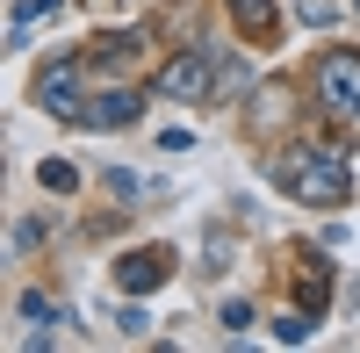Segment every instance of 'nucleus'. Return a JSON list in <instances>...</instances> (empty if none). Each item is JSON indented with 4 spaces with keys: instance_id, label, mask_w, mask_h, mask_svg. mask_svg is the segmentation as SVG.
I'll return each mask as SVG.
<instances>
[{
    "instance_id": "f257e3e1",
    "label": "nucleus",
    "mask_w": 360,
    "mask_h": 353,
    "mask_svg": "<svg viewBox=\"0 0 360 353\" xmlns=\"http://www.w3.org/2000/svg\"><path fill=\"white\" fill-rule=\"evenodd\" d=\"M266 173H274V188L295 195L303 210H339V202L353 195V173L339 152H324V144H288V152L266 159Z\"/></svg>"
},
{
    "instance_id": "f03ea898",
    "label": "nucleus",
    "mask_w": 360,
    "mask_h": 353,
    "mask_svg": "<svg viewBox=\"0 0 360 353\" xmlns=\"http://www.w3.org/2000/svg\"><path fill=\"white\" fill-rule=\"evenodd\" d=\"M152 94H166V101H217V58H209V51L166 58L159 79H152Z\"/></svg>"
},
{
    "instance_id": "7ed1b4c3",
    "label": "nucleus",
    "mask_w": 360,
    "mask_h": 353,
    "mask_svg": "<svg viewBox=\"0 0 360 353\" xmlns=\"http://www.w3.org/2000/svg\"><path fill=\"white\" fill-rule=\"evenodd\" d=\"M317 94L332 101L339 115H360V51H332L317 65Z\"/></svg>"
},
{
    "instance_id": "20e7f679",
    "label": "nucleus",
    "mask_w": 360,
    "mask_h": 353,
    "mask_svg": "<svg viewBox=\"0 0 360 353\" xmlns=\"http://www.w3.org/2000/svg\"><path fill=\"white\" fill-rule=\"evenodd\" d=\"M166 274H173V252L144 245V252H130L123 267H115V288H123V296H152V288H166Z\"/></svg>"
},
{
    "instance_id": "39448f33",
    "label": "nucleus",
    "mask_w": 360,
    "mask_h": 353,
    "mask_svg": "<svg viewBox=\"0 0 360 353\" xmlns=\"http://www.w3.org/2000/svg\"><path fill=\"white\" fill-rule=\"evenodd\" d=\"M37 108H51V115H65V123H79V65H44V79H37Z\"/></svg>"
},
{
    "instance_id": "423d86ee",
    "label": "nucleus",
    "mask_w": 360,
    "mask_h": 353,
    "mask_svg": "<svg viewBox=\"0 0 360 353\" xmlns=\"http://www.w3.org/2000/svg\"><path fill=\"white\" fill-rule=\"evenodd\" d=\"M144 115V94H130V86H108V94H94L79 108V123H94V130H130Z\"/></svg>"
},
{
    "instance_id": "0eeeda50",
    "label": "nucleus",
    "mask_w": 360,
    "mask_h": 353,
    "mask_svg": "<svg viewBox=\"0 0 360 353\" xmlns=\"http://www.w3.org/2000/svg\"><path fill=\"white\" fill-rule=\"evenodd\" d=\"M231 22H238V37H252V44H274L281 37V8L274 0H224Z\"/></svg>"
},
{
    "instance_id": "6e6552de",
    "label": "nucleus",
    "mask_w": 360,
    "mask_h": 353,
    "mask_svg": "<svg viewBox=\"0 0 360 353\" xmlns=\"http://www.w3.org/2000/svg\"><path fill=\"white\" fill-rule=\"evenodd\" d=\"M58 8H65V0H22V8L8 15V44H29V29H37V22H58Z\"/></svg>"
},
{
    "instance_id": "1a4fd4ad",
    "label": "nucleus",
    "mask_w": 360,
    "mask_h": 353,
    "mask_svg": "<svg viewBox=\"0 0 360 353\" xmlns=\"http://www.w3.org/2000/svg\"><path fill=\"white\" fill-rule=\"evenodd\" d=\"M137 51H144V37H115V44L101 37L94 51H86V65H94V72H123V65H130Z\"/></svg>"
},
{
    "instance_id": "9d476101",
    "label": "nucleus",
    "mask_w": 360,
    "mask_h": 353,
    "mask_svg": "<svg viewBox=\"0 0 360 353\" xmlns=\"http://www.w3.org/2000/svg\"><path fill=\"white\" fill-rule=\"evenodd\" d=\"M37 181H44V188H58V195H72V188H79V173H72L65 159H44V166H37Z\"/></svg>"
},
{
    "instance_id": "9b49d317",
    "label": "nucleus",
    "mask_w": 360,
    "mask_h": 353,
    "mask_svg": "<svg viewBox=\"0 0 360 353\" xmlns=\"http://www.w3.org/2000/svg\"><path fill=\"white\" fill-rule=\"evenodd\" d=\"M274 339H281V346H303V339H310V317H303V310L274 317Z\"/></svg>"
},
{
    "instance_id": "f8f14e48",
    "label": "nucleus",
    "mask_w": 360,
    "mask_h": 353,
    "mask_svg": "<svg viewBox=\"0 0 360 353\" xmlns=\"http://www.w3.org/2000/svg\"><path fill=\"white\" fill-rule=\"evenodd\" d=\"M15 310H22V317H29V325H44V317H58V303H51V296H37V288H29V296H22V303H15Z\"/></svg>"
},
{
    "instance_id": "ddd939ff",
    "label": "nucleus",
    "mask_w": 360,
    "mask_h": 353,
    "mask_svg": "<svg viewBox=\"0 0 360 353\" xmlns=\"http://www.w3.org/2000/svg\"><path fill=\"white\" fill-rule=\"evenodd\" d=\"M238 86H245V65H238V58H224V72H217V101H231Z\"/></svg>"
},
{
    "instance_id": "4468645a",
    "label": "nucleus",
    "mask_w": 360,
    "mask_h": 353,
    "mask_svg": "<svg viewBox=\"0 0 360 353\" xmlns=\"http://www.w3.org/2000/svg\"><path fill=\"white\" fill-rule=\"evenodd\" d=\"M252 325V303H224V332H245Z\"/></svg>"
}]
</instances>
